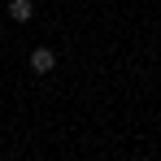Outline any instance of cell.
<instances>
[{"instance_id": "1", "label": "cell", "mask_w": 161, "mask_h": 161, "mask_svg": "<svg viewBox=\"0 0 161 161\" xmlns=\"http://www.w3.org/2000/svg\"><path fill=\"white\" fill-rule=\"evenodd\" d=\"M31 70H35V74H48V70H53L57 65V53L53 48H35V53H31V61H26Z\"/></svg>"}, {"instance_id": "2", "label": "cell", "mask_w": 161, "mask_h": 161, "mask_svg": "<svg viewBox=\"0 0 161 161\" xmlns=\"http://www.w3.org/2000/svg\"><path fill=\"white\" fill-rule=\"evenodd\" d=\"M9 18H13V22H31V18H35V4H31V0H9Z\"/></svg>"}]
</instances>
